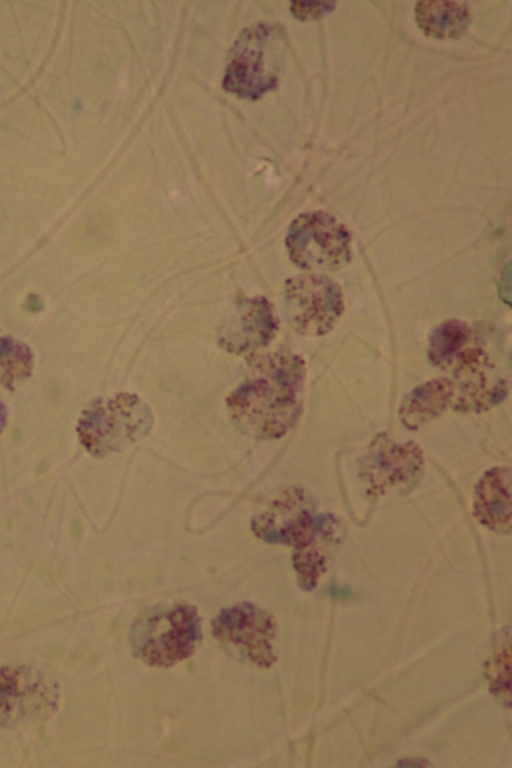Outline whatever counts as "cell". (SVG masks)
I'll return each mask as SVG.
<instances>
[{"instance_id":"obj_1","label":"cell","mask_w":512,"mask_h":768,"mask_svg":"<svg viewBox=\"0 0 512 768\" xmlns=\"http://www.w3.org/2000/svg\"><path fill=\"white\" fill-rule=\"evenodd\" d=\"M247 374L226 397L236 426L260 440L285 435L298 421L303 405L305 362L287 351L246 357Z\"/></svg>"},{"instance_id":"obj_2","label":"cell","mask_w":512,"mask_h":768,"mask_svg":"<svg viewBox=\"0 0 512 768\" xmlns=\"http://www.w3.org/2000/svg\"><path fill=\"white\" fill-rule=\"evenodd\" d=\"M133 655L144 664L168 668L191 657L202 639L195 606L176 603L140 616L130 629Z\"/></svg>"},{"instance_id":"obj_3","label":"cell","mask_w":512,"mask_h":768,"mask_svg":"<svg viewBox=\"0 0 512 768\" xmlns=\"http://www.w3.org/2000/svg\"><path fill=\"white\" fill-rule=\"evenodd\" d=\"M153 422L152 411L140 396L121 392L92 401L82 411L76 430L92 456L104 457L144 438Z\"/></svg>"},{"instance_id":"obj_4","label":"cell","mask_w":512,"mask_h":768,"mask_svg":"<svg viewBox=\"0 0 512 768\" xmlns=\"http://www.w3.org/2000/svg\"><path fill=\"white\" fill-rule=\"evenodd\" d=\"M285 248L294 265L318 273L340 270L352 258L349 231L324 211L298 215L288 227Z\"/></svg>"},{"instance_id":"obj_5","label":"cell","mask_w":512,"mask_h":768,"mask_svg":"<svg viewBox=\"0 0 512 768\" xmlns=\"http://www.w3.org/2000/svg\"><path fill=\"white\" fill-rule=\"evenodd\" d=\"M283 301L287 321L304 336L329 333L345 309L339 284L318 272L288 278L283 286Z\"/></svg>"},{"instance_id":"obj_6","label":"cell","mask_w":512,"mask_h":768,"mask_svg":"<svg viewBox=\"0 0 512 768\" xmlns=\"http://www.w3.org/2000/svg\"><path fill=\"white\" fill-rule=\"evenodd\" d=\"M274 617L254 603L243 601L222 608L211 621V634L229 645L260 668L276 661L272 642L275 638Z\"/></svg>"},{"instance_id":"obj_7","label":"cell","mask_w":512,"mask_h":768,"mask_svg":"<svg viewBox=\"0 0 512 768\" xmlns=\"http://www.w3.org/2000/svg\"><path fill=\"white\" fill-rule=\"evenodd\" d=\"M273 30L260 23L245 29L231 50L223 79L225 90L239 96L257 99L277 85L273 64H268Z\"/></svg>"},{"instance_id":"obj_8","label":"cell","mask_w":512,"mask_h":768,"mask_svg":"<svg viewBox=\"0 0 512 768\" xmlns=\"http://www.w3.org/2000/svg\"><path fill=\"white\" fill-rule=\"evenodd\" d=\"M323 518L315 517L312 499L299 487L278 494L251 519L254 535L270 544L295 545L309 541Z\"/></svg>"},{"instance_id":"obj_9","label":"cell","mask_w":512,"mask_h":768,"mask_svg":"<svg viewBox=\"0 0 512 768\" xmlns=\"http://www.w3.org/2000/svg\"><path fill=\"white\" fill-rule=\"evenodd\" d=\"M278 330L279 318L268 298L242 297L218 328L217 343L227 353L248 357L267 347Z\"/></svg>"},{"instance_id":"obj_10","label":"cell","mask_w":512,"mask_h":768,"mask_svg":"<svg viewBox=\"0 0 512 768\" xmlns=\"http://www.w3.org/2000/svg\"><path fill=\"white\" fill-rule=\"evenodd\" d=\"M454 372L452 403L462 410L481 411L501 401L506 392L505 381L487 375L490 364L479 348L467 347L449 366Z\"/></svg>"},{"instance_id":"obj_11","label":"cell","mask_w":512,"mask_h":768,"mask_svg":"<svg viewBox=\"0 0 512 768\" xmlns=\"http://www.w3.org/2000/svg\"><path fill=\"white\" fill-rule=\"evenodd\" d=\"M370 483L374 489L407 483L420 473L423 458L416 445H396L389 439L375 441L371 453Z\"/></svg>"},{"instance_id":"obj_12","label":"cell","mask_w":512,"mask_h":768,"mask_svg":"<svg viewBox=\"0 0 512 768\" xmlns=\"http://www.w3.org/2000/svg\"><path fill=\"white\" fill-rule=\"evenodd\" d=\"M510 470L494 468L479 481L475 493V514L491 529L506 532L511 528Z\"/></svg>"},{"instance_id":"obj_13","label":"cell","mask_w":512,"mask_h":768,"mask_svg":"<svg viewBox=\"0 0 512 768\" xmlns=\"http://www.w3.org/2000/svg\"><path fill=\"white\" fill-rule=\"evenodd\" d=\"M466 3L450 0L420 1L415 6V20L423 32L433 38L453 39L462 35L470 23Z\"/></svg>"},{"instance_id":"obj_14","label":"cell","mask_w":512,"mask_h":768,"mask_svg":"<svg viewBox=\"0 0 512 768\" xmlns=\"http://www.w3.org/2000/svg\"><path fill=\"white\" fill-rule=\"evenodd\" d=\"M453 384L446 378L430 380L410 392L400 407L405 426L417 429L440 415L452 403Z\"/></svg>"},{"instance_id":"obj_15","label":"cell","mask_w":512,"mask_h":768,"mask_svg":"<svg viewBox=\"0 0 512 768\" xmlns=\"http://www.w3.org/2000/svg\"><path fill=\"white\" fill-rule=\"evenodd\" d=\"M471 331L461 320H447L429 337L428 357L432 364L448 368L468 346Z\"/></svg>"},{"instance_id":"obj_16","label":"cell","mask_w":512,"mask_h":768,"mask_svg":"<svg viewBox=\"0 0 512 768\" xmlns=\"http://www.w3.org/2000/svg\"><path fill=\"white\" fill-rule=\"evenodd\" d=\"M33 369V355L29 347L11 336L0 338V382L14 389L19 381L29 377Z\"/></svg>"},{"instance_id":"obj_17","label":"cell","mask_w":512,"mask_h":768,"mask_svg":"<svg viewBox=\"0 0 512 768\" xmlns=\"http://www.w3.org/2000/svg\"><path fill=\"white\" fill-rule=\"evenodd\" d=\"M334 7L335 3L333 2L294 1L291 3L290 10L297 19L311 20L322 17Z\"/></svg>"},{"instance_id":"obj_18","label":"cell","mask_w":512,"mask_h":768,"mask_svg":"<svg viewBox=\"0 0 512 768\" xmlns=\"http://www.w3.org/2000/svg\"><path fill=\"white\" fill-rule=\"evenodd\" d=\"M7 423V410L5 405L0 400V433L5 428Z\"/></svg>"}]
</instances>
